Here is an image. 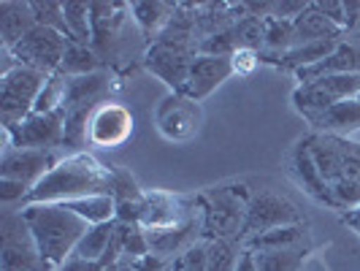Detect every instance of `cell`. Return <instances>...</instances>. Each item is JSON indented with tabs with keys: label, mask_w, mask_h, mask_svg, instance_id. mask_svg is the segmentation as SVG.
Listing matches in <instances>:
<instances>
[{
	"label": "cell",
	"mask_w": 360,
	"mask_h": 271,
	"mask_svg": "<svg viewBox=\"0 0 360 271\" xmlns=\"http://www.w3.org/2000/svg\"><path fill=\"white\" fill-rule=\"evenodd\" d=\"M304 141L317 168V177L328 190L330 209L344 215L360 209V144L344 136L314 130Z\"/></svg>",
	"instance_id": "cell-1"
},
{
	"label": "cell",
	"mask_w": 360,
	"mask_h": 271,
	"mask_svg": "<svg viewBox=\"0 0 360 271\" xmlns=\"http://www.w3.org/2000/svg\"><path fill=\"white\" fill-rule=\"evenodd\" d=\"M114 168H108L90 152H73L54 165L52 171L27 193L22 206L30 203H68L87 196H111Z\"/></svg>",
	"instance_id": "cell-2"
},
{
	"label": "cell",
	"mask_w": 360,
	"mask_h": 271,
	"mask_svg": "<svg viewBox=\"0 0 360 271\" xmlns=\"http://www.w3.org/2000/svg\"><path fill=\"white\" fill-rule=\"evenodd\" d=\"M22 215L36 236L41 258L52 266V271L71 258L82 236L90 231V222L71 212L65 203H30L22 206Z\"/></svg>",
	"instance_id": "cell-3"
},
{
	"label": "cell",
	"mask_w": 360,
	"mask_h": 271,
	"mask_svg": "<svg viewBox=\"0 0 360 271\" xmlns=\"http://www.w3.org/2000/svg\"><path fill=\"white\" fill-rule=\"evenodd\" d=\"M200 198V217H203V239H238L241 228L250 212L252 190L244 182H222L214 187H206L198 193Z\"/></svg>",
	"instance_id": "cell-4"
},
{
	"label": "cell",
	"mask_w": 360,
	"mask_h": 271,
	"mask_svg": "<svg viewBox=\"0 0 360 271\" xmlns=\"http://www.w3.org/2000/svg\"><path fill=\"white\" fill-rule=\"evenodd\" d=\"M0 271H52L41 258L36 236L22 209L3 212L0 217Z\"/></svg>",
	"instance_id": "cell-5"
},
{
	"label": "cell",
	"mask_w": 360,
	"mask_h": 271,
	"mask_svg": "<svg viewBox=\"0 0 360 271\" xmlns=\"http://www.w3.org/2000/svg\"><path fill=\"white\" fill-rule=\"evenodd\" d=\"M46 73L25 68V65H11L3 71L0 79V122L3 127L19 125L25 117L33 114L41 90L46 87Z\"/></svg>",
	"instance_id": "cell-6"
},
{
	"label": "cell",
	"mask_w": 360,
	"mask_h": 271,
	"mask_svg": "<svg viewBox=\"0 0 360 271\" xmlns=\"http://www.w3.org/2000/svg\"><path fill=\"white\" fill-rule=\"evenodd\" d=\"M301 222H307L304 212L288 196H282L276 190H252L250 212H247L244 228H241V244L260 234L288 228V225H301Z\"/></svg>",
	"instance_id": "cell-7"
},
{
	"label": "cell",
	"mask_w": 360,
	"mask_h": 271,
	"mask_svg": "<svg viewBox=\"0 0 360 271\" xmlns=\"http://www.w3.org/2000/svg\"><path fill=\"white\" fill-rule=\"evenodd\" d=\"M195 57H198V44L155 38L144 49V68L165 82L174 92H184Z\"/></svg>",
	"instance_id": "cell-8"
},
{
	"label": "cell",
	"mask_w": 360,
	"mask_h": 271,
	"mask_svg": "<svg viewBox=\"0 0 360 271\" xmlns=\"http://www.w3.org/2000/svg\"><path fill=\"white\" fill-rule=\"evenodd\" d=\"M68 44H71L68 36H63L60 30L36 25L14 49H8V54L17 60V65L52 76V73H60V65H63L65 52H68Z\"/></svg>",
	"instance_id": "cell-9"
},
{
	"label": "cell",
	"mask_w": 360,
	"mask_h": 271,
	"mask_svg": "<svg viewBox=\"0 0 360 271\" xmlns=\"http://www.w3.org/2000/svg\"><path fill=\"white\" fill-rule=\"evenodd\" d=\"M360 95V73H344V76H325L309 84H298L292 90V106L298 108L307 120L328 111L330 106L358 98Z\"/></svg>",
	"instance_id": "cell-10"
},
{
	"label": "cell",
	"mask_w": 360,
	"mask_h": 271,
	"mask_svg": "<svg viewBox=\"0 0 360 271\" xmlns=\"http://www.w3.org/2000/svg\"><path fill=\"white\" fill-rule=\"evenodd\" d=\"M193 217H200L198 193L195 196H174L165 190H146L139 225L144 231H155V228L179 225V222L193 220Z\"/></svg>",
	"instance_id": "cell-11"
},
{
	"label": "cell",
	"mask_w": 360,
	"mask_h": 271,
	"mask_svg": "<svg viewBox=\"0 0 360 271\" xmlns=\"http://www.w3.org/2000/svg\"><path fill=\"white\" fill-rule=\"evenodd\" d=\"M155 122L168 141H190L200 130L203 111L198 101L187 98L184 92H171L160 101L155 111Z\"/></svg>",
	"instance_id": "cell-12"
},
{
	"label": "cell",
	"mask_w": 360,
	"mask_h": 271,
	"mask_svg": "<svg viewBox=\"0 0 360 271\" xmlns=\"http://www.w3.org/2000/svg\"><path fill=\"white\" fill-rule=\"evenodd\" d=\"M130 6L122 0H111V3H90L92 14V49L98 52L101 63H108L117 46L122 44L125 36V22Z\"/></svg>",
	"instance_id": "cell-13"
},
{
	"label": "cell",
	"mask_w": 360,
	"mask_h": 271,
	"mask_svg": "<svg viewBox=\"0 0 360 271\" xmlns=\"http://www.w3.org/2000/svg\"><path fill=\"white\" fill-rule=\"evenodd\" d=\"M63 160L57 149H8L0 158V179H14L30 190Z\"/></svg>",
	"instance_id": "cell-14"
},
{
	"label": "cell",
	"mask_w": 360,
	"mask_h": 271,
	"mask_svg": "<svg viewBox=\"0 0 360 271\" xmlns=\"http://www.w3.org/2000/svg\"><path fill=\"white\" fill-rule=\"evenodd\" d=\"M11 141L17 149H57L63 146V130H65V108H57L49 114H30L19 125L8 127Z\"/></svg>",
	"instance_id": "cell-15"
},
{
	"label": "cell",
	"mask_w": 360,
	"mask_h": 271,
	"mask_svg": "<svg viewBox=\"0 0 360 271\" xmlns=\"http://www.w3.org/2000/svg\"><path fill=\"white\" fill-rule=\"evenodd\" d=\"M133 136V114L117 101H106L95 108L90 120V144L101 149H117Z\"/></svg>",
	"instance_id": "cell-16"
},
{
	"label": "cell",
	"mask_w": 360,
	"mask_h": 271,
	"mask_svg": "<svg viewBox=\"0 0 360 271\" xmlns=\"http://www.w3.org/2000/svg\"><path fill=\"white\" fill-rule=\"evenodd\" d=\"M231 76H233V63H231V57L198 54V57L193 60L190 76H187L184 95L200 103L203 98H209V95H212L222 82H228Z\"/></svg>",
	"instance_id": "cell-17"
},
{
	"label": "cell",
	"mask_w": 360,
	"mask_h": 271,
	"mask_svg": "<svg viewBox=\"0 0 360 271\" xmlns=\"http://www.w3.org/2000/svg\"><path fill=\"white\" fill-rule=\"evenodd\" d=\"M203 239V217H193V220H184L179 225H171V228H155V231H146V241H149V253L160 255L165 260H174L179 258L184 250H190L195 241Z\"/></svg>",
	"instance_id": "cell-18"
},
{
	"label": "cell",
	"mask_w": 360,
	"mask_h": 271,
	"mask_svg": "<svg viewBox=\"0 0 360 271\" xmlns=\"http://www.w3.org/2000/svg\"><path fill=\"white\" fill-rule=\"evenodd\" d=\"M344 73H360V38L355 36L344 38L342 44L325 60H320L317 65L295 71V79L301 84H309V82H317V79H325V76H344Z\"/></svg>",
	"instance_id": "cell-19"
},
{
	"label": "cell",
	"mask_w": 360,
	"mask_h": 271,
	"mask_svg": "<svg viewBox=\"0 0 360 271\" xmlns=\"http://www.w3.org/2000/svg\"><path fill=\"white\" fill-rule=\"evenodd\" d=\"M288 174H290V179L295 182L309 198L317 201L320 206H328V209H330L328 190H325V184L320 182V177H317V168H314V163H311V158H309V149H307V141H304V139L290 149Z\"/></svg>",
	"instance_id": "cell-20"
},
{
	"label": "cell",
	"mask_w": 360,
	"mask_h": 271,
	"mask_svg": "<svg viewBox=\"0 0 360 271\" xmlns=\"http://www.w3.org/2000/svg\"><path fill=\"white\" fill-rule=\"evenodd\" d=\"M250 14L247 3H198V19H195V36L198 41L212 38L228 30L238 19Z\"/></svg>",
	"instance_id": "cell-21"
},
{
	"label": "cell",
	"mask_w": 360,
	"mask_h": 271,
	"mask_svg": "<svg viewBox=\"0 0 360 271\" xmlns=\"http://www.w3.org/2000/svg\"><path fill=\"white\" fill-rule=\"evenodd\" d=\"M179 8V3H168V0H144V3H130V14L133 22L139 27L141 38L146 41V46L160 36L165 30V25L174 19Z\"/></svg>",
	"instance_id": "cell-22"
},
{
	"label": "cell",
	"mask_w": 360,
	"mask_h": 271,
	"mask_svg": "<svg viewBox=\"0 0 360 271\" xmlns=\"http://www.w3.org/2000/svg\"><path fill=\"white\" fill-rule=\"evenodd\" d=\"M309 125L314 127V133H330V136H352L360 130V95L342 101L328 111L317 114L314 120H309Z\"/></svg>",
	"instance_id": "cell-23"
},
{
	"label": "cell",
	"mask_w": 360,
	"mask_h": 271,
	"mask_svg": "<svg viewBox=\"0 0 360 271\" xmlns=\"http://www.w3.org/2000/svg\"><path fill=\"white\" fill-rule=\"evenodd\" d=\"M144 193L139 187V182L133 179V174L127 168H114V184H111V196L117 203V222H136L141 220V203Z\"/></svg>",
	"instance_id": "cell-24"
},
{
	"label": "cell",
	"mask_w": 360,
	"mask_h": 271,
	"mask_svg": "<svg viewBox=\"0 0 360 271\" xmlns=\"http://www.w3.org/2000/svg\"><path fill=\"white\" fill-rule=\"evenodd\" d=\"M33 27H36V17L30 11V3H19V0L0 3V41L6 52L14 49Z\"/></svg>",
	"instance_id": "cell-25"
},
{
	"label": "cell",
	"mask_w": 360,
	"mask_h": 271,
	"mask_svg": "<svg viewBox=\"0 0 360 271\" xmlns=\"http://www.w3.org/2000/svg\"><path fill=\"white\" fill-rule=\"evenodd\" d=\"M290 247H311V234H309V225H288V228H276L269 234H260L255 239L244 241V250H252V253H263V250H290Z\"/></svg>",
	"instance_id": "cell-26"
},
{
	"label": "cell",
	"mask_w": 360,
	"mask_h": 271,
	"mask_svg": "<svg viewBox=\"0 0 360 271\" xmlns=\"http://www.w3.org/2000/svg\"><path fill=\"white\" fill-rule=\"evenodd\" d=\"M106 90H108L106 71H95V73H87V76H73V79H68V87H65V103H63V108L84 106V103L101 106V98L106 95Z\"/></svg>",
	"instance_id": "cell-27"
},
{
	"label": "cell",
	"mask_w": 360,
	"mask_h": 271,
	"mask_svg": "<svg viewBox=\"0 0 360 271\" xmlns=\"http://www.w3.org/2000/svg\"><path fill=\"white\" fill-rule=\"evenodd\" d=\"M292 25H295V41H298L295 46H301V44H311V41H325V38H344L347 36V30L339 27V25H333L325 14H320L314 3H311L307 11L292 22Z\"/></svg>",
	"instance_id": "cell-28"
},
{
	"label": "cell",
	"mask_w": 360,
	"mask_h": 271,
	"mask_svg": "<svg viewBox=\"0 0 360 271\" xmlns=\"http://www.w3.org/2000/svg\"><path fill=\"white\" fill-rule=\"evenodd\" d=\"M92 103H84V106H73L65 108V130H63V146H73L82 152V146H87L90 141V120L95 114Z\"/></svg>",
	"instance_id": "cell-29"
},
{
	"label": "cell",
	"mask_w": 360,
	"mask_h": 271,
	"mask_svg": "<svg viewBox=\"0 0 360 271\" xmlns=\"http://www.w3.org/2000/svg\"><path fill=\"white\" fill-rule=\"evenodd\" d=\"M311 247H290V250H263L255 253L257 271H301Z\"/></svg>",
	"instance_id": "cell-30"
},
{
	"label": "cell",
	"mask_w": 360,
	"mask_h": 271,
	"mask_svg": "<svg viewBox=\"0 0 360 271\" xmlns=\"http://www.w3.org/2000/svg\"><path fill=\"white\" fill-rule=\"evenodd\" d=\"M71 212H76L79 217H84L90 225H101V222H111L117 220V203L114 196H87V198H76L65 203Z\"/></svg>",
	"instance_id": "cell-31"
},
{
	"label": "cell",
	"mask_w": 360,
	"mask_h": 271,
	"mask_svg": "<svg viewBox=\"0 0 360 271\" xmlns=\"http://www.w3.org/2000/svg\"><path fill=\"white\" fill-rule=\"evenodd\" d=\"M114 231H117V220L101 222V225H90V231L82 236V241L76 244L73 255H79V258H84V260H103Z\"/></svg>",
	"instance_id": "cell-32"
},
{
	"label": "cell",
	"mask_w": 360,
	"mask_h": 271,
	"mask_svg": "<svg viewBox=\"0 0 360 271\" xmlns=\"http://www.w3.org/2000/svg\"><path fill=\"white\" fill-rule=\"evenodd\" d=\"M101 57L98 52L92 49V46H84V44H68V52H65V60H63V65H60V73L63 76H87V73H95L101 71Z\"/></svg>",
	"instance_id": "cell-33"
},
{
	"label": "cell",
	"mask_w": 360,
	"mask_h": 271,
	"mask_svg": "<svg viewBox=\"0 0 360 271\" xmlns=\"http://www.w3.org/2000/svg\"><path fill=\"white\" fill-rule=\"evenodd\" d=\"M65 25H68V41L92 46V14L90 3H63Z\"/></svg>",
	"instance_id": "cell-34"
},
{
	"label": "cell",
	"mask_w": 360,
	"mask_h": 271,
	"mask_svg": "<svg viewBox=\"0 0 360 271\" xmlns=\"http://www.w3.org/2000/svg\"><path fill=\"white\" fill-rule=\"evenodd\" d=\"M244 244L238 239H214L209 241V266L206 271H236Z\"/></svg>",
	"instance_id": "cell-35"
},
{
	"label": "cell",
	"mask_w": 360,
	"mask_h": 271,
	"mask_svg": "<svg viewBox=\"0 0 360 271\" xmlns=\"http://www.w3.org/2000/svg\"><path fill=\"white\" fill-rule=\"evenodd\" d=\"M30 11H33V17H36V25L52 27V30H60L63 36H68L63 3H54V0H33V3H30Z\"/></svg>",
	"instance_id": "cell-36"
},
{
	"label": "cell",
	"mask_w": 360,
	"mask_h": 271,
	"mask_svg": "<svg viewBox=\"0 0 360 271\" xmlns=\"http://www.w3.org/2000/svg\"><path fill=\"white\" fill-rule=\"evenodd\" d=\"M176 263L181 266V271H206V266H209V241L206 239L195 241L190 250H184L176 258Z\"/></svg>",
	"instance_id": "cell-37"
},
{
	"label": "cell",
	"mask_w": 360,
	"mask_h": 271,
	"mask_svg": "<svg viewBox=\"0 0 360 271\" xmlns=\"http://www.w3.org/2000/svg\"><path fill=\"white\" fill-rule=\"evenodd\" d=\"M231 63H233V73L250 76V73L260 65V52H255V49H238V52L231 57Z\"/></svg>",
	"instance_id": "cell-38"
},
{
	"label": "cell",
	"mask_w": 360,
	"mask_h": 271,
	"mask_svg": "<svg viewBox=\"0 0 360 271\" xmlns=\"http://www.w3.org/2000/svg\"><path fill=\"white\" fill-rule=\"evenodd\" d=\"M27 193H30V187L27 184H22V182H14V179H0V201L8 206V203H17L27 198Z\"/></svg>",
	"instance_id": "cell-39"
},
{
	"label": "cell",
	"mask_w": 360,
	"mask_h": 271,
	"mask_svg": "<svg viewBox=\"0 0 360 271\" xmlns=\"http://www.w3.org/2000/svg\"><path fill=\"white\" fill-rule=\"evenodd\" d=\"M314 6H317V11L325 14L333 25H339V27L347 30V8H344V0H328V3H314Z\"/></svg>",
	"instance_id": "cell-40"
},
{
	"label": "cell",
	"mask_w": 360,
	"mask_h": 271,
	"mask_svg": "<svg viewBox=\"0 0 360 271\" xmlns=\"http://www.w3.org/2000/svg\"><path fill=\"white\" fill-rule=\"evenodd\" d=\"M133 263V269L136 271H168L171 266V260H165L160 255H144V258H136V260H130Z\"/></svg>",
	"instance_id": "cell-41"
},
{
	"label": "cell",
	"mask_w": 360,
	"mask_h": 271,
	"mask_svg": "<svg viewBox=\"0 0 360 271\" xmlns=\"http://www.w3.org/2000/svg\"><path fill=\"white\" fill-rule=\"evenodd\" d=\"M57 271H106V266H103L101 260H84V258H79V255H71Z\"/></svg>",
	"instance_id": "cell-42"
},
{
	"label": "cell",
	"mask_w": 360,
	"mask_h": 271,
	"mask_svg": "<svg viewBox=\"0 0 360 271\" xmlns=\"http://www.w3.org/2000/svg\"><path fill=\"white\" fill-rule=\"evenodd\" d=\"M236 271H257V263H255V253L252 250H244L241 258H238V269Z\"/></svg>",
	"instance_id": "cell-43"
},
{
	"label": "cell",
	"mask_w": 360,
	"mask_h": 271,
	"mask_svg": "<svg viewBox=\"0 0 360 271\" xmlns=\"http://www.w3.org/2000/svg\"><path fill=\"white\" fill-rule=\"evenodd\" d=\"M344 225L355 228V231L360 234V209H355V212H349V215H344Z\"/></svg>",
	"instance_id": "cell-44"
},
{
	"label": "cell",
	"mask_w": 360,
	"mask_h": 271,
	"mask_svg": "<svg viewBox=\"0 0 360 271\" xmlns=\"http://www.w3.org/2000/svg\"><path fill=\"white\" fill-rule=\"evenodd\" d=\"M114 269H117V271H136V269H133V263H130V260H122V263H117Z\"/></svg>",
	"instance_id": "cell-45"
},
{
	"label": "cell",
	"mask_w": 360,
	"mask_h": 271,
	"mask_svg": "<svg viewBox=\"0 0 360 271\" xmlns=\"http://www.w3.org/2000/svg\"><path fill=\"white\" fill-rule=\"evenodd\" d=\"M168 271H181V266H179V263H176V258L171 260V266H168Z\"/></svg>",
	"instance_id": "cell-46"
},
{
	"label": "cell",
	"mask_w": 360,
	"mask_h": 271,
	"mask_svg": "<svg viewBox=\"0 0 360 271\" xmlns=\"http://www.w3.org/2000/svg\"><path fill=\"white\" fill-rule=\"evenodd\" d=\"M106 271H117V269H106Z\"/></svg>",
	"instance_id": "cell-47"
}]
</instances>
